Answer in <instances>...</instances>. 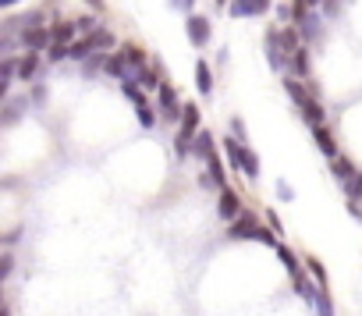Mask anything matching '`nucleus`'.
<instances>
[{
	"label": "nucleus",
	"instance_id": "nucleus-9",
	"mask_svg": "<svg viewBox=\"0 0 362 316\" xmlns=\"http://www.w3.org/2000/svg\"><path fill=\"white\" fill-rule=\"evenodd\" d=\"M199 135V107L196 103H185V114H181V139H192L196 142Z\"/></svg>",
	"mask_w": 362,
	"mask_h": 316
},
{
	"label": "nucleus",
	"instance_id": "nucleus-38",
	"mask_svg": "<svg viewBox=\"0 0 362 316\" xmlns=\"http://www.w3.org/2000/svg\"><path fill=\"white\" fill-rule=\"evenodd\" d=\"M86 4H93V8L100 11V8H103V0H86Z\"/></svg>",
	"mask_w": 362,
	"mask_h": 316
},
{
	"label": "nucleus",
	"instance_id": "nucleus-8",
	"mask_svg": "<svg viewBox=\"0 0 362 316\" xmlns=\"http://www.w3.org/2000/svg\"><path fill=\"white\" fill-rule=\"evenodd\" d=\"M217 213H221V221H235L238 213H242V203H238V192L228 185V189H221V199H217Z\"/></svg>",
	"mask_w": 362,
	"mask_h": 316
},
{
	"label": "nucleus",
	"instance_id": "nucleus-35",
	"mask_svg": "<svg viewBox=\"0 0 362 316\" xmlns=\"http://www.w3.org/2000/svg\"><path fill=\"white\" fill-rule=\"evenodd\" d=\"M33 103H36V107L47 103V86H33Z\"/></svg>",
	"mask_w": 362,
	"mask_h": 316
},
{
	"label": "nucleus",
	"instance_id": "nucleus-1",
	"mask_svg": "<svg viewBox=\"0 0 362 316\" xmlns=\"http://www.w3.org/2000/svg\"><path fill=\"white\" fill-rule=\"evenodd\" d=\"M274 228H263L252 213H238L235 217V224L228 228V238H252V242H270L274 245V235H270ZM277 249V245H274Z\"/></svg>",
	"mask_w": 362,
	"mask_h": 316
},
{
	"label": "nucleus",
	"instance_id": "nucleus-33",
	"mask_svg": "<svg viewBox=\"0 0 362 316\" xmlns=\"http://www.w3.org/2000/svg\"><path fill=\"white\" fill-rule=\"evenodd\" d=\"M277 196H281L284 203H291V199H295V189H291V185H288L284 178H281V182H277Z\"/></svg>",
	"mask_w": 362,
	"mask_h": 316
},
{
	"label": "nucleus",
	"instance_id": "nucleus-26",
	"mask_svg": "<svg viewBox=\"0 0 362 316\" xmlns=\"http://www.w3.org/2000/svg\"><path fill=\"white\" fill-rule=\"evenodd\" d=\"M68 47H71V43H57V40H54V43L47 47V57L57 64V61H64V57H68Z\"/></svg>",
	"mask_w": 362,
	"mask_h": 316
},
{
	"label": "nucleus",
	"instance_id": "nucleus-31",
	"mask_svg": "<svg viewBox=\"0 0 362 316\" xmlns=\"http://www.w3.org/2000/svg\"><path fill=\"white\" fill-rule=\"evenodd\" d=\"M167 4H170L174 11H185V15H192V8H196V0H167Z\"/></svg>",
	"mask_w": 362,
	"mask_h": 316
},
{
	"label": "nucleus",
	"instance_id": "nucleus-34",
	"mask_svg": "<svg viewBox=\"0 0 362 316\" xmlns=\"http://www.w3.org/2000/svg\"><path fill=\"white\" fill-rule=\"evenodd\" d=\"M11 267H15V256L4 252V259H0V277H11Z\"/></svg>",
	"mask_w": 362,
	"mask_h": 316
},
{
	"label": "nucleus",
	"instance_id": "nucleus-18",
	"mask_svg": "<svg viewBox=\"0 0 362 316\" xmlns=\"http://www.w3.org/2000/svg\"><path fill=\"white\" fill-rule=\"evenodd\" d=\"M132 82H139L142 89H160V86H163V82H160V75H156V68H149V64H146V68H139Z\"/></svg>",
	"mask_w": 362,
	"mask_h": 316
},
{
	"label": "nucleus",
	"instance_id": "nucleus-36",
	"mask_svg": "<svg viewBox=\"0 0 362 316\" xmlns=\"http://www.w3.org/2000/svg\"><path fill=\"white\" fill-rule=\"evenodd\" d=\"M231 128H235V135L245 142V124H242V117H235V121H231Z\"/></svg>",
	"mask_w": 362,
	"mask_h": 316
},
{
	"label": "nucleus",
	"instance_id": "nucleus-6",
	"mask_svg": "<svg viewBox=\"0 0 362 316\" xmlns=\"http://www.w3.org/2000/svg\"><path fill=\"white\" fill-rule=\"evenodd\" d=\"M50 43H54L50 29H43V25H29V29H22V47H25V50H47Z\"/></svg>",
	"mask_w": 362,
	"mask_h": 316
},
{
	"label": "nucleus",
	"instance_id": "nucleus-2",
	"mask_svg": "<svg viewBox=\"0 0 362 316\" xmlns=\"http://www.w3.org/2000/svg\"><path fill=\"white\" fill-rule=\"evenodd\" d=\"M156 107H160V117L170 121V124L181 121V114H185V103H177V93H174V86H167V82L156 89Z\"/></svg>",
	"mask_w": 362,
	"mask_h": 316
},
{
	"label": "nucleus",
	"instance_id": "nucleus-25",
	"mask_svg": "<svg viewBox=\"0 0 362 316\" xmlns=\"http://www.w3.org/2000/svg\"><path fill=\"white\" fill-rule=\"evenodd\" d=\"M121 89H124V96H128L135 107L146 103V89H139V82H121Z\"/></svg>",
	"mask_w": 362,
	"mask_h": 316
},
{
	"label": "nucleus",
	"instance_id": "nucleus-21",
	"mask_svg": "<svg viewBox=\"0 0 362 316\" xmlns=\"http://www.w3.org/2000/svg\"><path fill=\"white\" fill-rule=\"evenodd\" d=\"M344 196H348V203H362V171H355L344 182Z\"/></svg>",
	"mask_w": 362,
	"mask_h": 316
},
{
	"label": "nucleus",
	"instance_id": "nucleus-40",
	"mask_svg": "<svg viewBox=\"0 0 362 316\" xmlns=\"http://www.w3.org/2000/svg\"><path fill=\"white\" fill-rule=\"evenodd\" d=\"M305 4H309V8H316V4H320V0H305Z\"/></svg>",
	"mask_w": 362,
	"mask_h": 316
},
{
	"label": "nucleus",
	"instance_id": "nucleus-17",
	"mask_svg": "<svg viewBox=\"0 0 362 316\" xmlns=\"http://www.w3.org/2000/svg\"><path fill=\"white\" fill-rule=\"evenodd\" d=\"M50 36L57 43H71V40H78V25L75 22H57V25H50Z\"/></svg>",
	"mask_w": 362,
	"mask_h": 316
},
{
	"label": "nucleus",
	"instance_id": "nucleus-15",
	"mask_svg": "<svg viewBox=\"0 0 362 316\" xmlns=\"http://www.w3.org/2000/svg\"><path fill=\"white\" fill-rule=\"evenodd\" d=\"M196 86H199V96H210L214 93V75H210V64L206 61H196Z\"/></svg>",
	"mask_w": 362,
	"mask_h": 316
},
{
	"label": "nucleus",
	"instance_id": "nucleus-41",
	"mask_svg": "<svg viewBox=\"0 0 362 316\" xmlns=\"http://www.w3.org/2000/svg\"><path fill=\"white\" fill-rule=\"evenodd\" d=\"M224 4H228V0H217V8H224Z\"/></svg>",
	"mask_w": 362,
	"mask_h": 316
},
{
	"label": "nucleus",
	"instance_id": "nucleus-7",
	"mask_svg": "<svg viewBox=\"0 0 362 316\" xmlns=\"http://www.w3.org/2000/svg\"><path fill=\"white\" fill-rule=\"evenodd\" d=\"M267 61H270L274 71H288V61H284V50H281V29L267 33Z\"/></svg>",
	"mask_w": 362,
	"mask_h": 316
},
{
	"label": "nucleus",
	"instance_id": "nucleus-37",
	"mask_svg": "<svg viewBox=\"0 0 362 316\" xmlns=\"http://www.w3.org/2000/svg\"><path fill=\"white\" fill-rule=\"evenodd\" d=\"M263 217H267V221H270V228H274V231H281V221H277V213H274V210H267V213H263Z\"/></svg>",
	"mask_w": 362,
	"mask_h": 316
},
{
	"label": "nucleus",
	"instance_id": "nucleus-12",
	"mask_svg": "<svg viewBox=\"0 0 362 316\" xmlns=\"http://www.w3.org/2000/svg\"><path fill=\"white\" fill-rule=\"evenodd\" d=\"M302 47V40H298V29L295 25H281V50H284V61H291V54Z\"/></svg>",
	"mask_w": 362,
	"mask_h": 316
},
{
	"label": "nucleus",
	"instance_id": "nucleus-3",
	"mask_svg": "<svg viewBox=\"0 0 362 316\" xmlns=\"http://www.w3.org/2000/svg\"><path fill=\"white\" fill-rule=\"evenodd\" d=\"M185 36H189V43L199 50V47H206V43H210L214 29H210V22H206L203 15H189V18H185Z\"/></svg>",
	"mask_w": 362,
	"mask_h": 316
},
{
	"label": "nucleus",
	"instance_id": "nucleus-16",
	"mask_svg": "<svg viewBox=\"0 0 362 316\" xmlns=\"http://www.w3.org/2000/svg\"><path fill=\"white\" fill-rule=\"evenodd\" d=\"M298 110H302V117L309 121V128H313V124H323V117H327V114H323V107L316 103V96H309L305 103H298Z\"/></svg>",
	"mask_w": 362,
	"mask_h": 316
},
{
	"label": "nucleus",
	"instance_id": "nucleus-10",
	"mask_svg": "<svg viewBox=\"0 0 362 316\" xmlns=\"http://www.w3.org/2000/svg\"><path fill=\"white\" fill-rule=\"evenodd\" d=\"M313 142H316V149L323 153V156H337V142H334V135L327 131V124H313Z\"/></svg>",
	"mask_w": 362,
	"mask_h": 316
},
{
	"label": "nucleus",
	"instance_id": "nucleus-23",
	"mask_svg": "<svg viewBox=\"0 0 362 316\" xmlns=\"http://www.w3.org/2000/svg\"><path fill=\"white\" fill-rule=\"evenodd\" d=\"M89 43H93V50H110L114 47V33L96 29V33H89Z\"/></svg>",
	"mask_w": 362,
	"mask_h": 316
},
{
	"label": "nucleus",
	"instance_id": "nucleus-30",
	"mask_svg": "<svg viewBox=\"0 0 362 316\" xmlns=\"http://www.w3.org/2000/svg\"><path fill=\"white\" fill-rule=\"evenodd\" d=\"M75 25H78V33H86V36H89V33H96V29H100V25H96V18H93V15H86V18H75Z\"/></svg>",
	"mask_w": 362,
	"mask_h": 316
},
{
	"label": "nucleus",
	"instance_id": "nucleus-19",
	"mask_svg": "<svg viewBox=\"0 0 362 316\" xmlns=\"http://www.w3.org/2000/svg\"><path fill=\"white\" fill-rule=\"evenodd\" d=\"M93 54V43H89V36H78V40H71V47H68V57H75V61H86Z\"/></svg>",
	"mask_w": 362,
	"mask_h": 316
},
{
	"label": "nucleus",
	"instance_id": "nucleus-27",
	"mask_svg": "<svg viewBox=\"0 0 362 316\" xmlns=\"http://www.w3.org/2000/svg\"><path fill=\"white\" fill-rule=\"evenodd\" d=\"M305 267L313 270V277H316V284H320V288H327V270H323V263L309 256V259H305Z\"/></svg>",
	"mask_w": 362,
	"mask_h": 316
},
{
	"label": "nucleus",
	"instance_id": "nucleus-14",
	"mask_svg": "<svg viewBox=\"0 0 362 316\" xmlns=\"http://www.w3.org/2000/svg\"><path fill=\"white\" fill-rule=\"evenodd\" d=\"M288 68H291V71H295L298 78H305V75H309V47H305V43H302V47H298L295 54H291Z\"/></svg>",
	"mask_w": 362,
	"mask_h": 316
},
{
	"label": "nucleus",
	"instance_id": "nucleus-4",
	"mask_svg": "<svg viewBox=\"0 0 362 316\" xmlns=\"http://www.w3.org/2000/svg\"><path fill=\"white\" fill-rule=\"evenodd\" d=\"M277 259H281V263H284V267H288V274H291V284H295V288H298V291H302V288H305V284H309V281H305V270H302V263H298V259H295V252H291V249H288V245H284V242H281V245H277Z\"/></svg>",
	"mask_w": 362,
	"mask_h": 316
},
{
	"label": "nucleus",
	"instance_id": "nucleus-29",
	"mask_svg": "<svg viewBox=\"0 0 362 316\" xmlns=\"http://www.w3.org/2000/svg\"><path fill=\"white\" fill-rule=\"evenodd\" d=\"M22 107H25L22 100H11V103H8V114H4V124H15L18 114H22Z\"/></svg>",
	"mask_w": 362,
	"mask_h": 316
},
{
	"label": "nucleus",
	"instance_id": "nucleus-13",
	"mask_svg": "<svg viewBox=\"0 0 362 316\" xmlns=\"http://www.w3.org/2000/svg\"><path fill=\"white\" fill-rule=\"evenodd\" d=\"M36 68H40V50H25V57L18 61V82L36 78Z\"/></svg>",
	"mask_w": 362,
	"mask_h": 316
},
{
	"label": "nucleus",
	"instance_id": "nucleus-32",
	"mask_svg": "<svg viewBox=\"0 0 362 316\" xmlns=\"http://www.w3.org/2000/svg\"><path fill=\"white\" fill-rule=\"evenodd\" d=\"M274 11H277V18H281V22H284V25H288V22H291V18H295V8H291V4H277V8H274Z\"/></svg>",
	"mask_w": 362,
	"mask_h": 316
},
{
	"label": "nucleus",
	"instance_id": "nucleus-11",
	"mask_svg": "<svg viewBox=\"0 0 362 316\" xmlns=\"http://www.w3.org/2000/svg\"><path fill=\"white\" fill-rule=\"evenodd\" d=\"M117 54H121V57H124V64L132 68V78H135V71H139V68H146V50H142V47H135V43H124ZM132 78H128V82H132Z\"/></svg>",
	"mask_w": 362,
	"mask_h": 316
},
{
	"label": "nucleus",
	"instance_id": "nucleus-20",
	"mask_svg": "<svg viewBox=\"0 0 362 316\" xmlns=\"http://www.w3.org/2000/svg\"><path fill=\"white\" fill-rule=\"evenodd\" d=\"M284 93H288V96H291L295 103H305V100L313 96V93H309V89H305V86L298 82V78H284Z\"/></svg>",
	"mask_w": 362,
	"mask_h": 316
},
{
	"label": "nucleus",
	"instance_id": "nucleus-22",
	"mask_svg": "<svg viewBox=\"0 0 362 316\" xmlns=\"http://www.w3.org/2000/svg\"><path fill=\"white\" fill-rule=\"evenodd\" d=\"M330 175H334V178H341V182H348V178L355 175V168H351V160H344V156H334Z\"/></svg>",
	"mask_w": 362,
	"mask_h": 316
},
{
	"label": "nucleus",
	"instance_id": "nucleus-39",
	"mask_svg": "<svg viewBox=\"0 0 362 316\" xmlns=\"http://www.w3.org/2000/svg\"><path fill=\"white\" fill-rule=\"evenodd\" d=\"M11 4H18V0H0V8H11Z\"/></svg>",
	"mask_w": 362,
	"mask_h": 316
},
{
	"label": "nucleus",
	"instance_id": "nucleus-24",
	"mask_svg": "<svg viewBox=\"0 0 362 316\" xmlns=\"http://www.w3.org/2000/svg\"><path fill=\"white\" fill-rule=\"evenodd\" d=\"M242 175H245V178H252V182L259 178V156H256L252 149H245V164H242Z\"/></svg>",
	"mask_w": 362,
	"mask_h": 316
},
{
	"label": "nucleus",
	"instance_id": "nucleus-28",
	"mask_svg": "<svg viewBox=\"0 0 362 316\" xmlns=\"http://www.w3.org/2000/svg\"><path fill=\"white\" fill-rule=\"evenodd\" d=\"M135 117H139V124H142V128H153V121H156V114L149 110V103L135 107Z\"/></svg>",
	"mask_w": 362,
	"mask_h": 316
},
{
	"label": "nucleus",
	"instance_id": "nucleus-5",
	"mask_svg": "<svg viewBox=\"0 0 362 316\" xmlns=\"http://www.w3.org/2000/svg\"><path fill=\"white\" fill-rule=\"evenodd\" d=\"M270 8H274L270 0H231L228 15H231V18H252V15H263V11H270Z\"/></svg>",
	"mask_w": 362,
	"mask_h": 316
}]
</instances>
